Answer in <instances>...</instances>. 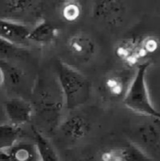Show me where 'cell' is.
Here are the masks:
<instances>
[{
	"mask_svg": "<svg viewBox=\"0 0 160 161\" xmlns=\"http://www.w3.org/2000/svg\"><path fill=\"white\" fill-rule=\"evenodd\" d=\"M58 129L68 140L77 142L84 139L89 134L91 130V124L85 117L74 114L63 120Z\"/></svg>",
	"mask_w": 160,
	"mask_h": 161,
	"instance_id": "30bf717a",
	"label": "cell"
},
{
	"mask_svg": "<svg viewBox=\"0 0 160 161\" xmlns=\"http://www.w3.org/2000/svg\"><path fill=\"white\" fill-rule=\"evenodd\" d=\"M33 99L34 115L40 120L41 126L44 127L42 134L53 133L58 129L63 121L62 110L65 105L57 78L39 77L33 91Z\"/></svg>",
	"mask_w": 160,
	"mask_h": 161,
	"instance_id": "6da1fadb",
	"label": "cell"
},
{
	"mask_svg": "<svg viewBox=\"0 0 160 161\" xmlns=\"http://www.w3.org/2000/svg\"><path fill=\"white\" fill-rule=\"evenodd\" d=\"M138 135L142 142V147L141 148L144 153L147 154L146 151L154 150L157 151L159 148L160 136L157 129L151 125H142L138 130Z\"/></svg>",
	"mask_w": 160,
	"mask_h": 161,
	"instance_id": "e0dca14e",
	"label": "cell"
},
{
	"mask_svg": "<svg viewBox=\"0 0 160 161\" xmlns=\"http://www.w3.org/2000/svg\"><path fill=\"white\" fill-rule=\"evenodd\" d=\"M140 40L138 38H126L120 41L115 46V53L118 58L129 67L137 68L141 63L140 61L146 57L141 47Z\"/></svg>",
	"mask_w": 160,
	"mask_h": 161,
	"instance_id": "9c48e42d",
	"label": "cell"
},
{
	"mask_svg": "<svg viewBox=\"0 0 160 161\" xmlns=\"http://www.w3.org/2000/svg\"><path fill=\"white\" fill-rule=\"evenodd\" d=\"M0 54L6 57H9V58L23 57L25 54V47H19V46L13 45L0 39Z\"/></svg>",
	"mask_w": 160,
	"mask_h": 161,
	"instance_id": "d6986e66",
	"label": "cell"
},
{
	"mask_svg": "<svg viewBox=\"0 0 160 161\" xmlns=\"http://www.w3.org/2000/svg\"><path fill=\"white\" fill-rule=\"evenodd\" d=\"M150 65V61H143L137 66L123 102L133 112L160 121V112L151 102L146 83V74Z\"/></svg>",
	"mask_w": 160,
	"mask_h": 161,
	"instance_id": "3957f363",
	"label": "cell"
},
{
	"mask_svg": "<svg viewBox=\"0 0 160 161\" xmlns=\"http://www.w3.org/2000/svg\"><path fill=\"white\" fill-rule=\"evenodd\" d=\"M0 17L34 26L42 21V3L40 1H5Z\"/></svg>",
	"mask_w": 160,
	"mask_h": 161,
	"instance_id": "277c9868",
	"label": "cell"
},
{
	"mask_svg": "<svg viewBox=\"0 0 160 161\" xmlns=\"http://www.w3.org/2000/svg\"><path fill=\"white\" fill-rule=\"evenodd\" d=\"M66 45L72 56L82 61L90 60L95 53L93 41L83 33H76L69 37Z\"/></svg>",
	"mask_w": 160,
	"mask_h": 161,
	"instance_id": "8fae6325",
	"label": "cell"
},
{
	"mask_svg": "<svg viewBox=\"0 0 160 161\" xmlns=\"http://www.w3.org/2000/svg\"><path fill=\"white\" fill-rule=\"evenodd\" d=\"M55 70L63 95L65 108L74 110L86 104L91 93L90 80L77 69L59 59L56 62Z\"/></svg>",
	"mask_w": 160,
	"mask_h": 161,
	"instance_id": "7a4b0ae2",
	"label": "cell"
},
{
	"mask_svg": "<svg viewBox=\"0 0 160 161\" xmlns=\"http://www.w3.org/2000/svg\"><path fill=\"white\" fill-rule=\"evenodd\" d=\"M22 133L21 126L11 124L0 125V153L8 151L21 140Z\"/></svg>",
	"mask_w": 160,
	"mask_h": 161,
	"instance_id": "2e32d148",
	"label": "cell"
},
{
	"mask_svg": "<svg viewBox=\"0 0 160 161\" xmlns=\"http://www.w3.org/2000/svg\"><path fill=\"white\" fill-rule=\"evenodd\" d=\"M4 153L8 161H40L38 149L34 142L19 140Z\"/></svg>",
	"mask_w": 160,
	"mask_h": 161,
	"instance_id": "4fadbf2b",
	"label": "cell"
},
{
	"mask_svg": "<svg viewBox=\"0 0 160 161\" xmlns=\"http://www.w3.org/2000/svg\"><path fill=\"white\" fill-rule=\"evenodd\" d=\"M33 26L0 17V39L19 47L28 45Z\"/></svg>",
	"mask_w": 160,
	"mask_h": 161,
	"instance_id": "5b68a950",
	"label": "cell"
},
{
	"mask_svg": "<svg viewBox=\"0 0 160 161\" xmlns=\"http://www.w3.org/2000/svg\"><path fill=\"white\" fill-rule=\"evenodd\" d=\"M5 84V75H4V72L0 66V88Z\"/></svg>",
	"mask_w": 160,
	"mask_h": 161,
	"instance_id": "44dd1931",
	"label": "cell"
},
{
	"mask_svg": "<svg viewBox=\"0 0 160 161\" xmlns=\"http://www.w3.org/2000/svg\"><path fill=\"white\" fill-rule=\"evenodd\" d=\"M59 35V30L44 19L35 25L30 32L28 41L38 45L46 46L52 44Z\"/></svg>",
	"mask_w": 160,
	"mask_h": 161,
	"instance_id": "7c38bea8",
	"label": "cell"
},
{
	"mask_svg": "<svg viewBox=\"0 0 160 161\" xmlns=\"http://www.w3.org/2000/svg\"><path fill=\"white\" fill-rule=\"evenodd\" d=\"M130 83L131 81H128V77L125 75L115 72L105 77L104 87L110 97L124 99Z\"/></svg>",
	"mask_w": 160,
	"mask_h": 161,
	"instance_id": "5bb4252c",
	"label": "cell"
},
{
	"mask_svg": "<svg viewBox=\"0 0 160 161\" xmlns=\"http://www.w3.org/2000/svg\"><path fill=\"white\" fill-rule=\"evenodd\" d=\"M40 161H41V160H40Z\"/></svg>",
	"mask_w": 160,
	"mask_h": 161,
	"instance_id": "603a6c76",
	"label": "cell"
},
{
	"mask_svg": "<svg viewBox=\"0 0 160 161\" xmlns=\"http://www.w3.org/2000/svg\"><path fill=\"white\" fill-rule=\"evenodd\" d=\"M0 161H8L7 160L6 154H5L4 152H1V153H0Z\"/></svg>",
	"mask_w": 160,
	"mask_h": 161,
	"instance_id": "7402d4cb",
	"label": "cell"
},
{
	"mask_svg": "<svg viewBox=\"0 0 160 161\" xmlns=\"http://www.w3.org/2000/svg\"><path fill=\"white\" fill-rule=\"evenodd\" d=\"M34 142L37 146L41 161H60L54 146L49 142L46 135L42 134L36 126H32Z\"/></svg>",
	"mask_w": 160,
	"mask_h": 161,
	"instance_id": "9a60e30c",
	"label": "cell"
},
{
	"mask_svg": "<svg viewBox=\"0 0 160 161\" xmlns=\"http://www.w3.org/2000/svg\"><path fill=\"white\" fill-rule=\"evenodd\" d=\"M101 161H150L151 158L135 143L105 150L100 155Z\"/></svg>",
	"mask_w": 160,
	"mask_h": 161,
	"instance_id": "ba28073f",
	"label": "cell"
},
{
	"mask_svg": "<svg viewBox=\"0 0 160 161\" xmlns=\"http://www.w3.org/2000/svg\"><path fill=\"white\" fill-rule=\"evenodd\" d=\"M82 13V6L78 1H65L61 3L60 14L62 18L69 23L75 22Z\"/></svg>",
	"mask_w": 160,
	"mask_h": 161,
	"instance_id": "ac0fdd59",
	"label": "cell"
},
{
	"mask_svg": "<svg viewBox=\"0 0 160 161\" xmlns=\"http://www.w3.org/2000/svg\"><path fill=\"white\" fill-rule=\"evenodd\" d=\"M4 108L9 124L17 126L29 123L34 116L32 104L21 97H12L7 100L4 104Z\"/></svg>",
	"mask_w": 160,
	"mask_h": 161,
	"instance_id": "8992f818",
	"label": "cell"
},
{
	"mask_svg": "<svg viewBox=\"0 0 160 161\" xmlns=\"http://www.w3.org/2000/svg\"><path fill=\"white\" fill-rule=\"evenodd\" d=\"M124 13L125 7L121 1H96L92 6L93 16L112 25L121 24Z\"/></svg>",
	"mask_w": 160,
	"mask_h": 161,
	"instance_id": "52a82bcc",
	"label": "cell"
},
{
	"mask_svg": "<svg viewBox=\"0 0 160 161\" xmlns=\"http://www.w3.org/2000/svg\"><path fill=\"white\" fill-rule=\"evenodd\" d=\"M141 46L143 53L147 56L149 54L155 53L160 46V41L154 36H146L140 40Z\"/></svg>",
	"mask_w": 160,
	"mask_h": 161,
	"instance_id": "ffe728a7",
	"label": "cell"
}]
</instances>
